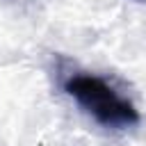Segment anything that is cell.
I'll use <instances>...</instances> for the list:
<instances>
[{"mask_svg": "<svg viewBox=\"0 0 146 146\" xmlns=\"http://www.w3.org/2000/svg\"><path fill=\"white\" fill-rule=\"evenodd\" d=\"M137 2H146V0H137Z\"/></svg>", "mask_w": 146, "mask_h": 146, "instance_id": "obj_2", "label": "cell"}, {"mask_svg": "<svg viewBox=\"0 0 146 146\" xmlns=\"http://www.w3.org/2000/svg\"><path fill=\"white\" fill-rule=\"evenodd\" d=\"M64 91L105 128H128L139 123V112L135 105L121 98L107 82L96 75H71L64 82Z\"/></svg>", "mask_w": 146, "mask_h": 146, "instance_id": "obj_1", "label": "cell"}]
</instances>
